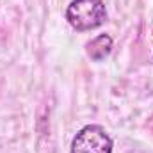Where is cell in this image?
I'll use <instances>...</instances> for the list:
<instances>
[{"instance_id":"obj_2","label":"cell","mask_w":153,"mask_h":153,"mask_svg":"<svg viewBox=\"0 0 153 153\" xmlns=\"http://www.w3.org/2000/svg\"><path fill=\"white\" fill-rule=\"evenodd\" d=\"M71 153H112V139L103 126L87 125L73 137Z\"/></svg>"},{"instance_id":"obj_4","label":"cell","mask_w":153,"mask_h":153,"mask_svg":"<svg viewBox=\"0 0 153 153\" xmlns=\"http://www.w3.org/2000/svg\"><path fill=\"white\" fill-rule=\"evenodd\" d=\"M148 125H153V116L150 117V121H148Z\"/></svg>"},{"instance_id":"obj_1","label":"cell","mask_w":153,"mask_h":153,"mask_svg":"<svg viewBox=\"0 0 153 153\" xmlns=\"http://www.w3.org/2000/svg\"><path fill=\"white\" fill-rule=\"evenodd\" d=\"M70 25L84 32L102 27L107 22V9L102 0H73L66 9Z\"/></svg>"},{"instance_id":"obj_3","label":"cell","mask_w":153,"mask_h":153,"mask_svg":"<svg viewBox=\"0 0 153 153\" xmlns=\"http://www.w3.org/2000/svg\"><path fill=\"white\" fill-rule=\"evenodd\" d=\"M111 50H112V38L107 34H100L87 43V55L96 62L103 61L111 53Z\"/></svg>"}]
</instances>
